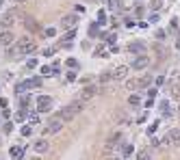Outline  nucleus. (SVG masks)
Instances as JSON below:
<instances>
[{
	"label": "nucleus",
	"mask_w": 180,
	"mask_h": 160,
	"mask_svg": "<svg viewBox=\"0 0 180 160\" xmlns=\"http://www.w3.org/2000/svg\"><path fill=\"white\" fill-rule=\"evenodd\" d=\"M37 50V43H35V39H31V37H24V39H20L17 41V45L15 48H11V56H17V54H31V52H35Z\"/></svg>",
	"instance_id": "f257e3e1"
},
{
	"label": "nucleus",
	"mask_w": 180,
	"mask_h": 160,
	"mask_svg": "<svg viewBox=\"0 0 180 160\" xmlns=\"http://www.w3.org/2000/svg\"><path fill=\"white\" fill-rule=\"evenodd\" d=\"M83 106H85V102L76 100V102H72V104L63 106V108L57 112V117H59V119H63V121H69V119H74V115H76V112H80V110H83Z\"/></svg>",
	"instance_id": "f03ea898"
},
{
	"label": "nucleus",
	"mask_w": 180,
	"mask_h": 160,
	"mask_svg": "<svg viewBox=\"0 0 180 160\" xmlns=\"http://www.w3.org/2000/svg\"><path fill=\"white\" fill-rule=\"evenodd\" d=\"M174 143H180V128H174L161 138V145H174Z\"/></svg>",
	"instance_id": "7ed1b4c3"
},
{
	"label": "nucleus",
	"mask_w": 180,
	"mask_h": 160,
	"mask_svg": "<svg viewBox=\"0 0 180 160\" xmlns=\"http://www.w3.org/2000/svg\"><path fill=\"white\" fill-rule=\"evenodd\" d=\"M130 65H117V67H115L111 74H113V80H126L128 78V74H130Z\"/></svg>",
	"instance_id": "20e7f679"
},
{
	"label": "nucleus",
	"mask_w": 180,
	"mask_h": 160,
	"mask_svg": "<svg viewBox=\"0 0 180 160\" xmlns=\"http://www.w3.org/2000/svg\"><path fill=\"white\" fill-rule=\"evenodd\" d=\"M150 65V56H146V54H139V56H134V61H132V65L130 67L132 69H137V71H143Z\"/></svg>",
	"instance_id": "39448f33"
},
{
	"label": "nucleus",
	"mask_w": 180,
	"mask_h": 160,
	"mask_svg": "<svg viewBox=\"0 0 180 160\" xmlns=\"http://www.w3.org/2000/svg\"><path fill=\"white\" fill-rule=\"evenodd\" d=\"M63 124H65V121H63V119L55 117V119H50V124L46 126V130H43V132H46V134H57L59 130L63 128Z\"/></svg>",
	"instance_id": "423d86ee"
},
{
	"label": "nucleus",
	"mask_w": 180,
	"mask_h": 160,
	"mask_svg": "<svg viewBox=\"0 0 180 160\" xmlns=\"http://www.w3.org/2000/svg\"><path fill=\"white\" fill-rule=\"evenodd\" d=\"M50 108H52V97L39 95V97H37V110H39V112H48Z\"/></svg>",
	"instance_id": "0eeeda50"
},
{
	"label": "nucleus",
	"mask_w": 180,
	"mask_h": 160,
	"mask_svg": "<svg viewBox=\"0 0 180 160\" xmlns=\"http://www.w3.org/2000/svg\"><path fill=\"white\" fill-rule=\"evenodd\" d=\"M15 15H17L15 9L7 11V13H4V17H2V22H0V28H2V31H9V26H11V24L15 22Z\"/></svg>",
	"instance_id": "6e6552de"
},
{
	"label": "nucleus",
	"mask_w": 180,
	"mask_h": 160,
	"mask_svg": "<svg viewBox=\"0 0 180 160\" xmlns=\"http://www.w3.org/2000/svg\"><path fill=\"white\" fill-rule=\"evenodd\" d=\"M96 93H98V91H96L93 84H87V87H83V91L78 93V100H80V102H87V100H91Z\"/></svg>",
	"instance_id": "1a4fd4ad"
},
{
	"label": "nucleus",
	"mask_w": 180,
	"mask_h": 160,
	"mask_svg": "<svg viewBox=\"0 0 180 160\" xmlns=\"http://www.w3.org/2000/svg\"><path fill=\"white\" fill-rule=\"evenodd\" d=\"M126 50H128V52H132V54H146V43H143V41H132V43H128V45H126Z\"/></svg>",
	"instance_id": "9d476101"
},
{
	"label": "nucleus",
	"mask_w": 180,
	"mask_h": 160,
	"mask_svg": "<svg viewBox=\"0 0 180 160\" xmlns=\"http://www.w3.org/2000/svg\"><path fill=\"white\" fill-rule=\"evenodd\" d=\"M11 43H13L11 31H2V28H0V48H9Z\"/></svg>",
	"instance_id": "9b49d317"
},
{
	"label": "nucleus",
	"mask_w": 180,
	"mask_h": 160,
	"mask_svg": "<svg viewBox=\"0 0 180 160\" xmlns=\"http://www.w3.org/2000/svg\"><path fill=\"white\" fill-rule=\"evenodd\" d=\"M76 22H78V17H76V15H65V17L61 20V26L69 31V28H76Z\"/></svg>",
	"instance_id": "f8f14e48"
},
{
	"label": "nucleus",
	"mask_w": 180,
	"mask_h": 160,
	"mask_svg": "<svg viewBox=\"0 0 180 160\" xmlns=\"http://www.w3.org/2000/svg\"><path fill=\"white\" fill-rule=\"evenodd\" d=\"M48 141L46 138H39V141H35V145H33V149H35V152H37V154H43V152H48Z\"/></svg>",
	"instance_id": "ddd939ff"
},
{
	"label": "nucleus",
	"mask_w": 180,
	"mask_h": 160,
	"mask_svg": "<svg viewBox=\"0 0 180 160\" xmlns=\"http://www.w3.org/2000/svg\"><path fill=\"white\" fill-rule=\"evenodd\" d=\"M150 84H152V78H150V76L137 78V89H150Z\"/></svg>",
	"instance_id": "4468645a"
},
{
	"label": "nucleus",
	"mask_w": 180,
	"mask_h": 160,
	"mask_svg": "<svg viewBox=\"0 0 180 160\" xmlns=\"http://www.w3.org/2000/svg\"><path fill=\"white\" fill-rule=\"evenodd\" d=\"M150 158H152V147H146V149L137 152V160H150Z\"/></svg>",
	"instance_id": "2eb2a0df"
},
{
	"label": "nucleus",
	"mask_w": 180,
	"mask_h": 160,
	"mask_svg": "<svg viewBox=\"0 0 180 160\" xmlns=\"http://www.w3.org/2000/svg\"><path fill=\"white\" fill-rule=\"evenodd\" d=\"M120 138H122V132H115V134L109 138V143H106V149H113L115 145H117V141H120Z\"/></svg>",
	"instance_id": "dca6fc26"
},
{
	"label": "nucleus",
	"mask_w": 180,
	"mask_h": 160,
	"mask_svg": "<svg viewBox=\"0 0 180 160\" xmlns=\"http://www.w3.org/2000/svg\"><path fill=\"white\" fill-rule=\"evenodd\" d=\"M26 82V87L28 89H37V87H41V78H31V80H24Z\"/></svg>",
	"instance_id": "f3484780"
},
{
	"label": "nucleus",
	"mask_w": 180,
	"mask_h": 160,
	"mask_svg": "<svg viewBox=\"0 0 180 160\" xmlns=\"http://www.w3.org/2000/svg\"><path fill=\"white\" fill-rule=\"evenodd\" d=\"M169 95L174 100H180V84H172V87H169Z\"/></svg>",
	"instance_id": "a211bd4d"
},
{
	"label": "nucleus",
	"mask_w": 180,
	"mask_h": 160,
	"mask_svg": "<svg viewBox=\"0 0 180 160\" xmlns=\"http://www.w3.org/2000/svg\"><path fill=\"white\" fill-rule=\"evenodd\" d=\"M106 4H109L111 11H120V9H122V7H120V4H122L120 0H106Z\"/></svg>",
	"instance_id": "6ab92c4d"
},
{
	"label": "nucleus",
	"mask_w": 180,
	"mask_h": 160,
	"mask_svg": "<svg viewBox=\"0 0 180 160\" xmlns=\"http://www.w3.org/2000/svg\"><path fill=\"white\" fill-rule=\"evenodd\" d=\"M31 104V97H28V93H24V95H20V108H26Z\"/></svg>",
	"instance_id": "aec40b11"
},
{
	"label": "nucleus",
	"mask_w": 180,
	"mask_h": 160,
	"mask_svg": "<svg viewBox=\"0 0 180 160\" xmlns=\"http://www.w3.org/2000/svg\"><path fill=\"white\" fill-rule=\"evenodd\" d=\"M20 154H24V147H20V145H15V147H11V156L13 158H17Z\"/></svg>",
	"instance_id": "412c9836"
},
{
	"label": "nucleus",
	"mask_w": 180,
	"mask_h": 160,
	"mask_svg": "<svg viewBox=\"0 0 180 160\" xmlns=\"http://www.w3.org/2000/svg\"><path fill=\"white\" fill-rule=\"evenodd\" d=\"M41 74H43V76H55V69H52V65H46V67H41Z\"/></svg>",
	"instance_id": "4be33fe9"
},
{
	"label": "nucleus",
	"mask_w": 180,
	"mask_h": 160,
	"mask_svg": "<svg viewBox=\"0 0 180 160\" xmlns=\"http://www.w3.org/2000/svg\"><path fill=\"white\" fill-rule=\"evenodd\" d=\"M122 154H124V156H130V154H132V145H130V143H126V145L122 147Z\"/></svg>",
	"instance_id": "5701e85b"
},
{
	"label": "nucleus",
	"mask_w": 180,
	"mask_h": 160,
	"mask_svg": "<svg viewBox=\"0 0 180 160\" xmlns=\"http://www.w3.org/2000/svg\"><path fill=\"white\" fill-rule=\"evenodd\" d=\"M106 80H113V74H111V71H102L100 82H106Z\"/></svg>",
	"instance_id": "b1692460"
},
{
	"label": "nucleus",
	"mask_w": 180,
	"mask_h": 160,
	"mask_svg": "<svg viewBox=\"0 0 180 160\" xmlns=\"http://www.w3.org/2000/svg\"><path fill=\"white\" fill-rule=\"evenodd\" d=\"M161 4H163V0H152V2H150L152 11H158V9H161Z\"/></svg>",
	"instance_id": "393cba45"
},
{
	"label": "nucleus",
	"mask_w": 180,
	"mask_h": 160,
	"mask_svg": "<svg viewBox=\"0 0 180 160\" xmlns=\"http://www.w3.org/2000/svg\"><path fill=\"white\" fill-rule=\"evenodd\" d=\"M102 39H104L106 43H115V33H111V35H102Z\"/></svg>",
	"instance_id": "a878e982"
},
{
	"label": "nucleus",
	"mask_w": 180,
	"mask_h": 160,
	"mask_svg": "<svg viewBox=\"0 0 180 160\" xmlns=\"http://www.w3.org/2000/svg\"><path fill=\"white\" fill-rule=\"evenodd\" d=\"M128 102H130L132 106H139V104H141V97H139V95H130V100H128Z\"/></svg>",
	"instance_id": "bb28decb"
},
{
	"label": "nucleus",
	"mask_w": 180,
	"mask_h": 160,
	"mask_svg": "<svg viewBox=\"0 0 180 160\" xmlns=\"http://www.w3.org/2000/svg\"><path fill=\"white\" fill-rule=\"evenodd\" d=\"M31 134H33V128L31 126H24L22 128V136H31Z\"/></svg>",
	"instance_id": "cd10ccee"
},
{
	"label": "nucleus",
	"mask_w": 180,
	"mask_h": 160,
	"mask_svg": "<svg viewBox=\"0 0 180 160\" xmlns=\"http://www.w3.org/2000/svg\"><path fill=\"white\" fill-rule=\"evenodd\" d=\"M15 119H17V121H24V119H26V108H22L20 112H17V115H15Z\"/></svg>",
	"instance_id": "c85d7f7f"
},
{
	"label": "nucleus",
	"mask_w": 180,
	"mask_h": 160,
	"mask_svg": "<svg viewBox=\"0 0 180 160\" xmlns=\"http://www.w3.org/2000/svg\"><path fill=\"white\" fill-rule=\"evenodd\" d=\"M158 126H161V121H154V124H152V126L148 128V132H150V134H154V132H156V128H158Z\"/></svg>",
	"instance_id": "c756f323"
},
{
	"label": "nucleus",
	"mask_w": 180,
	"mask_h": 160,
	"mask_svg": "<svg viewBox=\"0 0 180 160\" xmlns=\"http://www.w3.org/2000/svg\"><path fill=\"white\" fill-rule=\"evenodd\" d=\"M67 67L76 69V67H78V61H74V59H67Z\"/></svg>",
	"instance_id": "7c9ffc66"
},
{
	"label": "nucleus",
	"mask_w": 180,
	"mask_h": 160,
	"mask_svg": "<svg viewBox=\"0 0 180 160\" xmlns=\"http://www.w3.org/2000/svg\"><path fill=\"white\" fill-rule=\"evenodd\" d=\"M11 130H13V124H11V121H7V124H4V134H9Z\"/></svg>",
	"instance_id": "2f4dec72"
},
{
	"label": "nucleus",
	"mask_w": 180,
	"mask_h": 160,
	"mask_svg": "<svg viewBox=\"0 0 180 160\" xmlns=\"http://www.w3.org/2000/svg\"><path fill=\"white\" fill-rule=\"evenodd\" d=\"M57 35V28H46V37H55Z\"/></svg>",
	"instance_id": "473e14b6"
},
{
	"label": "nucleus",
	"mask_w": 180,
	"mask_h": 160,
	"mask_svg": "<svg viewBox=\"0 0 180 160\" xmlns=\"http://www.w3.org/2000/svg\"><path fill=\"white\" fill-rule=\"evenodd\" d=\"M26 67H31V69H33V67H37V59H31L28 63H26Z\"/></svg>",
	"instance_id": "72a5a7b5"
},
{
	"label": "nucleus",
	"mask_w": 180,
	"mask_h": 160,
	"mask_svg": "<svg viewBox=\"0 0 180 160\" xmlns=\"http://www.w3.org/2000/svg\"><path fill=\"white\" fill-rule=\"evenodd\" d=\"M89 35H98V24H93V26H89Z\"/></svg>",
	"instance_id": "f704fd0d"
},
{
	"label": "nucleus",
	"mask_w": 180,
	"mask_h": 160,
	"mask_svg": "<svg viewBox=\"0 0 180 160\" xmlns=\"http://www.w3.org/2000/svg\"><path fill=\"white\" fill-rule=\"evenodd\" d=\"M57 50L55 48H46V50H43V54H46V56H52V54H55Z\"/></svg>",
	"instance_id": "c9c22d12"
},
{
	"label": "nucleus",
	"mask_w": 180,
	"mask_h": 160,
	"mask_svg": "<svg viewBox=\"0 0 180 160\" xmlns=\"http://www.w3.org/2000/svg\"><path fill=\"white\" fill-rule=\"evenodd\" d=\"M31 121H33V124H37V121H39V115H37V112H31Z\"/></svg>",
	"instance_id": "e433bc0d"
},
{
	"label": "nucleus",
	"mask_w": 180,
	"mask_h": 160,
	"mask_svg": "<svg viewBox=\"0 0 180 160\" xmlns=\"http://www.w3.org/2000/svg\"><path fill=\"white\" fill-rule=\"evenodd\" d=\"M156 39L163 41V39H165V31H156Z\"/></svg>",
	"instance_id": "4c0bfd02"
},
{
	"label": "nucleus",
	"mask_w": 180,
	"mask_h": 160,
	"mask_svg": "<svg viewBox=\"0 0 180 160\" xmlns=\"http://www.w3.org/2000/svg\"><path fill=\"white\" fill-rule=\"evenodd\" d=\"M178 76H180V74H178V71H176V69H174V71H172V76H169V80H172V82H174V80H176V78H178Z\"/></svg>",
	"instance_id": "58836bf2"
},
{
	"label": "nucleus",
	"mask_w": 180,
	"mask_h": 160,
	"mask_svg": "<svg viewBox=\"0 0 180 160\" xmlns=\"http://www.w3.org/2000/svg\"><path fill=\"white\" fill-rule=\"evenodd\" d=\"M156 84H158V87H161V84H165V76H158L156 78Z\"/></svg>",
	"instance_id": "ea45409f"
},
{
	"label": "nucleus",
	"mask_w": 180,
	"mask_h": 160,
	"mask_svg": "<svg viewBox=\"0 0 180 160\" xmlns=\"http://www.w3.org/2000/svg\"><path fill=\"white\" fill-rule=\"evenodd\" d=\"M98 17H100V24H104V20H106V13H104V11H100V15H98Z\"/></svg>",
	"instance_id": "a19ab883"
},
{
	"label": "nucleus",
	"mask_w": 180,
	"mask_h": 160,
	"mask_svg": "<svg viewBox=\"0 0 180 160\" xmlns=\"http://www.w3.org/2000/svg\"><path fill=\"white\" fill-rule=\"evenodd\" d=\"M106 160H122L120 156H111V158H106Z\"/></svg>",
	"instance_id": "79ce46f5"
},
{
	"label": "nucleus",
	"mask_w": 180,
	"mask_h": 160,
	"mask_svg": "<svg viewBox=\"0 0 180 160\" xmlns=\"http://www.w3.org/2000/svg\"><path fill=\"white\" fill-rule=\"evenodd\" d=\"M176 48H178V50H180V39H178V41H176Z\"/></svg>",
	"instance_id": "37998d69"
},
{
	"label": "nucleus",
	"mask_w": 180,
	"mask_h": 160,
	"mask_svg": "<svg viewBox=\"0 0 180 160\" xmlns=\"http://www.w3.org/2000/svg\"><path fill=\"white\" fill-rule=\"evenodd\" d=\"M31 160H41V158H39V156H37V158H31Z\"/></svg>",
	"instance_id": "c03bdc74"
},
{
	"label": "nucleus",
	"mask_w": 180,
	"mask_h": 160,
	"mask_svg": "<svg viewBox=\"0 0 180 160\" xmlns=\"http://www.w3.org/2000/svg\"><path fill=\"white\" fill-rule=\"evenodd\" d=\"M2 2H4V0H0V7H2Z\"/></svg>",
	"instance_id": "a18cd8bd"
},
{
	"label": "nucleus",
	"mask_w": 180,
	"mask_h": 160,
	"mask_svg": "<svg viewBox=\"0 0 180 160\" xmlns=\"http://www.w3.org/2000/svg\"><path fill=\"white\" fill-rule=\"evenodd\" d=\"M178 115H180V108H178Z\"/></svg>",
	"instance_id": "49530a36"
}]
</instances>
